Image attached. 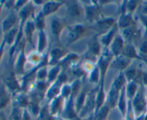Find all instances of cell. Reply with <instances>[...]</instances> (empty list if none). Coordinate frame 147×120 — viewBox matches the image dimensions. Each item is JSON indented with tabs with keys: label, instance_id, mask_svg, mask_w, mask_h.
<instances>
[{
	"label": "cell",
	"instance_id": "obj_1",
	"mask_svg": "<svg viewBox=\"0 0 147 120\" xmlns=\"http://www.w3.org/2000/svg\"><path fill=\"white\" fill-rule=\"evenodd\" d=\"M61 3L58 2H49L45 4L43 8V14H49L50 13H53V11H56L60 7Z\"/></svg>",
	"mask_w": 147,
	"mask_h": 120
},
{
	"label": "cell",
	"instance_id": "obj_2",
	"mask_svg": "<svg viewBox=\"0 0 147 120\" xmlns=\"http://www.w3.org/2000/svg\"><path fill=\"white\" fill-rule=\"evenodd\" d=\"M135 106L139 109V110H142V109L144 107V94L142 91H139V93L136 95V99H135Z\"/></svg>",
	"mask_w": 147,
	"mask_h": 120
},
{
	"label": "cell",
	"instance_id": "obj_3",
	"mask_svg": "<svg viewBox=\"0 0 147 120\" xmlns=\"http://www.w3.org/2000/svg\"><path fill=\"white\" fill-rule=\"evenodd\" d=\"M122 47H123V41L122 39L119 37H116L113 43V45H112V49H113V53L115 54H118L120 51L121 50Z\"/></svg>",
	"mask_w": 147,
	"mask_h": 120
},
{
	"label": "cell",
	"instance_id": "obj_4",
	"mask_svg": "<svg viewBox=\"0 0 147 120\" xmlns=\"http://www.w3.org/2000/svg\"><path fill=\"white\" fill-rule=\"evenodd\" d=\"M113 19H106L104 21H102L98 24V27L100 31L103 32V31H106L108 29L110 28L112 25H113Z\"/></svg>",
	"mask_w": 147,
	"mask_h": 120
},
{
	"label": "cell",
	"instance_id": "obj_5",
	"mask_svg": "<svg viewBox=\"0 0 147 120\" xmlns=\"http://www.w3.org/2000/svg\"><path fill=\"white\" fill-rule=\"evenodd\" d=\"M16 21V17L14 15H10L9 17H7V19H5L4 22L3 23V28H4V31H7L9 30L11 27H12L13 24L15 23Z\"/></svg>",
	"mask_w": 147,
	"mask_h": 120
},
{
	"label": "cell",
	"instance_id": "obj_6",
	"mask_svg": "<svg viewBox=\"0 0 147 120\" xmlns=\"http://www.w3.org/2000/svg\"><path fill=\"white\" fill-rule=\"evenodd\" d=\"M129 62V60L127 57H123V58L118 59L114 64V67L119 69H123L126 66L128 65V63Z\"/></svg>",
	"mask_w": 147,
	"mask_h": 120
},
{
	"label": "cell",
	"instance_id": "obj_7",
	"mask_svg": "<svg viewBox=\"0 0 147 120\" xmlns=\"http://www.w3.org/2000/svg\"><path fill=\"white\" fill-rule=\"evenodd\" d=\"M123 54L128 59L134 58V57H136V51H135L133 46H126L124 48V49H123Z\"/></svg>",
	"mask_w": 147,
	"mask_h": 120
},
{
	"label": "cell",
	"instance_id": "obj_8",
	"mask_svg": "<svg viewBox=\"0 0 147 120\" xmlns=\"http://www.w3.org/2000/svg\"><path fill=\"white\" fill-rule=\"evenodd\" d=\"M62 29V24L60 21L58 20H54L52 24V31H53V34L56 37L59 35L60 31Z\"/></svg>",
	"mask_w": 147,
	"mask_h": 120
},
{
	"label": "cell",
	"instance_id": "obj_9",
	"mask_svg": "<svg viewBox=\"0 0 147 120\" xmlns=\"http://www.w3.org/2000/svg\"><path fill=\"white\" fill-rule=\"evenodd\" d=\"M69 11L73 17H77L79 14H80V9L76 3H72Z\"/></svg>",
	"mask_w": 147,
	"mask_h": 120
},
{
	"label": "cell",
	"instance_id": "obj_10",
	"mask_svg": "<svg viewBox=\"0 0 147 120\" xmlns=\"http://www.w3.org/2000/svg\"><path fill=\"white\" fill-rule=\"evenodd\" d=\"M34 29V26L32 23L30 22L26 27V34H27V39L32 44V32Z\"/></svg>",
	"mask_w": 147,
	"mask_h": 120
},
{
	"label": "cell",
	"instance_id": "obj_11",
	"mask_svg": "<svg viewBox=\"0 0 147 120\" xmlns=\"http://www.w3.org/2000/svg\"><path fill=\"white\" fill-rule=\"evenodd\" d=\"M63 53L61 50L58 49H55L53 50V51H51V59H52V62H55V61H57L61 57V56L63 55Z\"/></svg>",
	"mask_w": 147,
	"mask_h": 120
},
{
	"label": "cell",
	"instance_id": "obj_12",
	"mask_svg": "<svg viewBox=\"0 0 147 120\" xmlns=\"http://www.w3.org/2000/svg\"><path fill=\"white\" fill-rule=\"evenodd\" d=\"M36 26L40 29V30L42 29V28L45 26V21L43 18L42 14H39L38 17L36 19Z\"/></svg>",
	"mask_w": 147,
	"mask_h": 120
},
{
	"label": "cell",
	"instance_id": "obj_13",
	"mask_svg": "<svg viewBox=\"0 0 147 120\" xmlns=\"http://www.w3.org/2000/svg\"><path fill=\"white\" fill-rule=\"evenodd\" d=\"M131 23V17L129 16H123L120 19V26L127 27Z\"/></svg>",
	"mask_w": 147,
	"mask_h": 120
},
{
	"label": "cell",
	"instance_id": "obj_14",
	"mask_svg": "<svg viewBox=\"0 0 147 120\" xmlns=\"http://www.w3.org/2000/svg\"><path fill=\"white\" fill-rule=\"evenodd\" d=\"M116 31V29L115 28H113L112 29L111 31H110V32L109 33V34H107L106 36H105L104 37H103V43L104 42L106 44H108L109 42L111 41V40L112 39V37H113V34H114V32Z\"/></svg>",
	"mask_w": 147,
	"mask_h": 120
},
{
	"label": "cell",
	"instance_id": "obj_15",
	"mask_svg": "<svg viewBox=\"0 0 147 120\" xmlns=\"http://www.w3.org/2000/svg\"><path fill=\"white\" fill-rule=\"evenodd\" d=\"M90 47V50H91V51L93 53V54H98V53L99 46H98V44L96 39L93 40V41H92Z\"/></svg>",
	"mask_w": 147,
	"mask_h": 120
},
{
	"label": "cell",
	"instance_id": "obj_16",
	"mask_svg": "<svg viewBox=\"0 0 147 120\" xmlns=\"http://www.w3.org/2000/svg\"><path fill=\"white\" fill-rule=\"evenodd\" d=\"M40 44H39V50L42 51L44 49L45 45V37L42 31H41L40 34Z\"/></svg>",
	"mask_w": 147,
	"mask_h": 120
},
{
	"label": "cell",
	"instance_id": "obj_17",
	"mask_svg": "<svg viewBox=\"0 0 147 120\" xmlns=\"http://www.w3.org/2000/svg\"><path fill=\"white\" fill-rule=\"evenodd\" d=\"M31 11H32L31 6H30V7H24V9H22V12H21V16H22V19H25L27 18L29 15H30V14L31 13Z\"/></svg>",
	"mask_w": 147,
	"mask_h": 120
},
{
	"label": "cell",
	"instance_id": "obj_18",
	"mask_svg": "<svg viewBox=\"0 0 147 120\" xmlns=\"http://www.w3.org/2000/svg\"><path fill=\"white\" fill-rule=\"evenodd\" d=\"M136 90V85L134 83H131V84L129 86V88H128V94H129V96H133Z\"/></svg>",
	"mask_w": 147,
	"mask_h": 120
},
{
	"label": "cell",
	"instance_id": "obj_19",
	"mask_svg": "<svg viewBox=\"0 0 147 120\" xmlns=\"http://www.w3.org/2000/svg\"><path fill=\"white\" fill-rule=\"evenodd\" d=\"M16 33V29L11 30L9 33L8 34V35L7 36V41H8L9 43H11V41H12L13 38H14V35H15Z\"/></svg>",
	"mask_w": 147,
	"mask_h": 120
},
{
	"label": "cell",
	"instance_id": "obj_20",
	"mask_svg": "<svg viewBox=\"0 0 147 120\" xmlns=\"http://www.w3.org/2000/svg\"><path fill=\"white\" fill-rule=\"evenodd\" d=\"M57 71H58V68H54L52 69V71L50 73V76H49V78H50V80H53L55 77Z\"/></svg>",
	"mask_w": 147,
	"mask_h": 120
},
{
	"label": "cell",
	"instance_id": "obj_21",
	"mask_svg": "<svg viewBox=\"0 0 147 120\" xmlns=\"http://www.w3.org/2000/svg\"><path fill=\"white\" fill-rule=\"evenodd\" d=\"M1 106H3L4 104H6L7 102V97L6 94H4V89L1 88Z\"/></svg>",
	"mask_w": 147,
	"mask_h": 120
},
{
	"label": "cell",
	"instance_id": "obj_22",
	"mask_svg": "<svg viewBox=\"0 0 147 120\" xmlns=\"http://www.w3.org/2000/svg\"><path fill=\"white\" fill-rule=\"evenodd\" d=\"M141 51L144 54H147V40L144 41L143 44H142V47H141Z\"/></svg>",
	"mask_w": 147,
	"mask_h": 120
},
{
	"label": "cell",
	"instance_id": "obj_23",
	"mask_svg": "<svg viewBox=\"0 0 147 120\" xmlns=\"http://www.w3.org/2000/svg\"><path fill=\"white\" fill-rule=\"evenodd\" d=\"M70 93V88L67 86H65L63 90V94L64 96H67Z\"/></svg>",
	"mask_w": 147,
	"mask_h": 120
},
{
	"label": "cell",
	"instance_id": "obj_24",
	"mask_svg": "<svg viewBox=\"0 0 147 120\" xmlns=\"http://www.w3.org/2000/svg\"><path fill=\"white\" fill-rule=\"evenodd\" d=\"M46 75V71L45 70H40L39 72V77L40 78H44Z\"/></svg>",
	"mask_w": 147,
	"mask_h": 120
}]
</instances>
